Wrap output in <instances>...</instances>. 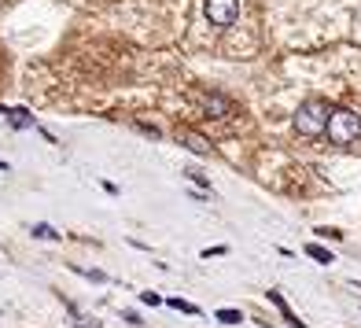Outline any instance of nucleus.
<instances>
[{
	"label": "nucleus",
	"instance_id": "nucleus-1",
	"mask_svg": "<svg viewBox=\"0 0 361 328\" xmlns=\"http://www.w3.org/2000/svg\"><path fill=\"white\" fill-rule=\"evenodd\" d=\"M200 11L210 30L225 34V30H233L243 19V0H200Z\"/></svg>",
	"mask_w": 361,
	"mask_h": 328
},
{
	"label": "nucleus",
	"instance_id": "nucleus-2",
	"mask_svg": "<svg viewBox=\"0 0 361 328\" xmlns=\"http://www.w3.org/2000/svg\"><path fill=\"white\" fill-rule=\"evenodd\" d=\"M328 140L336 147H347V144H357L361 140V114L350 111V107H332V119H328Z\"/></svg>",
	"mask_w": 361,
	"mask_h": 328
},
{
	"label": "nucleus",
	"instance_id": "nucleus-3",
	"mask_svg": "<svg viewBox=\"0 0 361 328\" xmlns=\"http://www.w3.org/2000/svg\"><path fill=\"white\" fill-rule=\"evenodd\" d=\"M328 119H332V107L314 96V100H306L299 111H295V133L299 137H321L328 129Z\"/></svg>",
	"mask_w": 361,
	"mask_h": 328
},
{
	"label": "nucleus",
	"instance_id": "nucleus-4",
	"mask_svg": "<svg viewBox=\"0 0 361 328\" xmlns=\"http://www.w3.org/2000/svg\"><path fill=\"white\" fill-rule=\"evenodd\" d=\"M177 140L185 144L188 152H195V155H210V147H214L207 137H200V133H195V129H188V126H180V129H177Z\"/></svg>",
	"mask_w": 361,
	"mask_h": 328
},
{
	"label": "nucleus",
	"instance_id": "nucleus-5",
	"mask_svg": "<svg viewBox=\"0 0 361 328\" xmlns=\"http://www.w3.org/2000/svg\"><path fill=\"white\" fill-rule=\"evenodd\" d=\"M203 107L214 114V119H225V114H233V100H228V96H221V92H207V96H203Z\"/></svg>",
	"mask_w": 361,
	"mask_h": 328
},
{
	"label": "nucleus",
	"instance_id": "nucleus-6",
	"mask_svg": "<svg viewBox=\"0 0 361 328\" xmlns=\"http://www.w3.org/2000/svg\"><path fill=\"white\" fill-rule=\"evenodd\" d=\"M0 114H8V122H11L15 129H37L34 114H30L26 107H0Z\"/></svg>",
	"mask_w": 361,
	"mask_h": 328
},
{
	"label": "nucleus",
	"instance_id": "nucleus-7",
	"mask_svg": "<svg viewBox=\"0 0 361 328\" xmlns=\"http://www.w3.org/2000/svg\"><path fill=\"white\" fill-rule=\"evenodd\" d=\"M269 303H273L276 310H281V314H284V321H288L291 328H306V324H302L299 317H295V314H291V306L284 303V295H281V291H269Z\"/></svg>",
	"mask_w": 361,
	"mask_h": 328
},
{
	"label": "nucleus",
	"instance_id": "nucleus-8",
	"mask_svg": "<svg viewBox=\"0 0 361 328\" xmlns=\"http://www.w3.org/2000/svg\"><path fill=\"white\" fill-rule=\"evenodd\" d=\"M306 255L310 258H314V262H321V266H332V251H328V248H321V243H306Z\"/></svg>",
	"mask_w": 361,
	"mask_h": 328
},
{
	"label": "nucleus",
	"instance_id": "nucleus-9",
	"mask_svg": "<svg viewBox=\"0 0 361 328\" xmlns=\"http://www.w3.org/2000/svg\"><path fill=\"white\" fill-rule=\"evenodd\" d=\"M185 177H188L192 185H200V188H207V192H210V177H207V174H200V170H192V166H188V170H185Z\"/></svg>",
	"mask_w": 361,
	"mask_h": 328
},
{
	"label": "nucleus",
	"instance_id": "nucleus-10",
	"mask_svg": "<svg viewBox=\"0 0 361 328\" xmlns=\"http://www.w3.org/2000/svg\"><path fill=\"white\" fill-rule=\"evenodd\" d=\"M221 324H240L243 321V314H240V310H218V314H214Z\"/></svg>",
	"mask_w": 361,
	"mask_h": 328
},
{
	"label": "nucleus",
	"instance_id": "nucleus-11",
	"mask_svg": "<svg viewBox=\"0 0 361 328\" xmlns=\"http://www.w3.org/2000/svg\"><path fill=\"white\" fill-rule=\"evenodd\" d=\"M34 236H37V240H56L59 233H56L52 225H44V221H37V225H34Z\"/></svg>",
	"mask_w": 361,
	"mask_h": 328
},
{
	"label": "nucleus",
	"instance_id": "nucleus-12",
	"mask_svg": "<svg viewBox=\"0 0 361 328\" xmlns=\"http://www.w3.org/2000/svg\"><path fill=\"white\" fill-rule=\"evenodd\" d=\"M173 310H180V314H200V306H192V303H185V299H166Z\"/></svg>",
	"mask_w": 361,
	"mask_h": 328
},
{
	"label": "nucleus",
	"instance_id": "nucleus-13",
	"mask_svg": "<svg viewBox=\"0 0 361 328\" xmlns=\"http://www.w3.org/2000/svg\"><path fill=\"white\" fill-rule=\"evenodd\" d=\"M140 303H144V306H159L162 299H159V295H155V291H140Z\"/></svg>",
	"mask_w": 361,
	"mask_h": 328
},
{
	"label": "nucleus",
	"instance_id": "nucleus-14",
	"mask_svg": "<svg viewBox=\"0 0 361 328\" xmlns=\"http://www.w3.org/2000/svg\"><path fill=\"white\" fill-rule=\"evenodd\" d=\"M317 236H324V240H339L343 233H339V229H317Z\"/></svg>",
	"mask_w": 361,
	"mask_h": 328
},
{
	"label": "nucleus",
	"instance_id": "nucleus-15",
	"mask_svg": "<svg viewBox=\"0 0 361 328\" xmlns=\"http://www.w3.org/2000/svg\"><path fill=\"white\" fill-rule=\"evenodd\" d=\"M225 251H228V248H207L203 258H218V255H225Z\"/></svg>",
	"mask_w": 361,
	"mask_h": 328
},
{
	"label": "nucleus",
	"instance_id": "nucleus-16",
	"mask_svg": "<svg viewBox=\"0 0 361 328\" xmlns=\"http://www.w3.org/2000/svg\"><path fill=\"white\" fill-rule=\"evenodd\" d=\"M78 328H96V321L89 324V321H78Z\"/></svg>",
	"mask_w": 361,
	"mask_h": 328
},
{
	"label": "nucleus",
	"instance_id": "nucleus-17",
	"mask_svg": "<svg viewBox=\"0 0 361 328\" xmlns=\"http://www.w3.org/2000/svg\"><path fill=\"white\" fill-rule=\"evenodd\" d=\"M8 4H11V0H0V8H8Z\"/></svg>",
	"mask_w": 361,
	"mask_h": 328
}]
</instances>
